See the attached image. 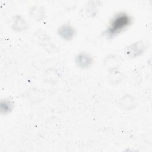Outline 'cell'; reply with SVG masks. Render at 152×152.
<instances>
[{
	"label": "cell",
	"instance_id": "cell-1",
	"mask_svg": "<svg viewBox=\"0 0 152 152\" xmlns=\"http://www.w3.org/2000/svg\"><path fill=\"white\" fill-rule=\"evenodd\" d=\"M133 21L132 16L128 12L118 11L111 17L102 34L106 38L113 39L128 29Z\"/></svg>",
	"mask_w": 152,
	"mask_h": 152
},
{
	"label": "cell",
	"instance_id": "cell-2",
	"mask_svg": "<svg viewBox=\"0 0 152 152\" xmlns=\"http://www.w3.org/2000/svg\"><path fill=\"white\" fill-rule=\"evenodd\" d=\"M148 49V44L143 40L134 41L128 45L124 49V54L129 59H135L142 56Z\"/></svg>",
	"mask_w": 152,
	"mask_h": 152
},
{
	"label": "cell",
	"instance_id": "cell-3",
	"mask_svg": "<svg viewBox=\"0 0 152 152\" xmlns=\"http://www.w3.org/2000/svg\"><path fill=\"white\" fill-rule=\"evenodd\" d=\"M56 34L62 40L71 42L75 37L77 30L71 23H64L57 28Z\"/></svg>",
	"mask_w": 152,
	"mask_h": 152
},
{
	"label": "cell",
	"instance_id": "cell-4",
	"mask_svg": "<svg viewBox=\"0 0 152 152\" xmlns=\"http://www.w3.org/2000/svg\"><path fill=\"white\" fill-rule=\"evenodd\" d=\"M74 61L75 65L80 69H89L93 64L94 59L92 55L86 51H80L76 53Z\"/></svg>",
	"mask_w": 152,
	"mask_h": 152
},
{
	"label": "cell",
	"instance_id": "cell-5",
	"mask_svg": "<svg viewBox=\"0 0 152 152\" xmlns=\"http://www.w3.org/2000/svg\"><path fill=\"white\" fill-rule=\"evenodd\" d=\"M29 25L25 18L20 14L14 15L11 18V28L14 32L22 33L28 28Z\"/></svg>",
	"mask_w": 152,
	"mask_h": 152
},
{
	"label": "cell",
	"instance_id": "cell-6",
	"mask_svg": "<svg viewBox=\"0 0 152 152\" xmlns=\"http://www.w3.org/2000/svg\"><path fill=\"white\" fill-rule=\"evenodd\" d=\"M35 36L37 39L40 45L47 52H52L55 51L56 46L53 44L50 37L48 34H46V33H45L43 31L40 30L36 33Z\"/></svg>",
	"mask_w": 152,
	"mask_h": 152
},
{
	"label": "cell",
	"instance_id": "cell-7",
	"mask_svg": "<svg viewBox=\"0 0 152 152\" xmlns=\"http://www.w3.org/2000/svg\"><path fill=\"white\" fill-rule=\"evenodd\" d=\"M28 15L31 20L36 22L42 21L45 20L46 17L45 9L42 5H33L29 8Z\"/></svg>",
	"mask_w": 152,
	"mask_h": 152
},
{
	"label": "cell",
	"instance_id": "cell-8",
	"mask_svg": "<svg viewBox=\"0 0 152 152\" xmlns=\"http://www.w3.org/2000/svg\"><path fill=\"white\" fill-rule=\"evenodd\" d=\"M101 5L102 2L99 1H88L86 4L84 10H83V14H85L89 18H93L97 15L99 11V8Z\"/></svg>",
	"mask_w": 152,
	"mask_h": 152
},
{
	"label": "cell",
	"instance_id": "cell-9",
	"mask_svg": "<svg viewBox=\"0 0 152 152\" xmlns=\"http://www.w3.org/2000/svg\"><path fill=\"white\" fill-rule=\"evenodd\" d=\"M120 107L125 110H131L135 109L136 106L135 101L134 97L129 94H126L122 96L118 101Z\"/></svg>",
	"mask_w": 152,
	"mask_h": 152
},
{
	"label": "cell",
	"instance_id": "cell-10",
	"mask_svg": "<svg viewBox=\"0 0 152 152\" xmlns=\"http://www.w3.org/2000/svg\"><path fill=\"white\" fill-rule=\"evenodd\" d=\"M104 66L107 68L108 72L112 70L117 69L121 64V58L119 56L112 54L107 56L104 62Z\"/></svg>",
	"mask_w": 152,
	"mask_h": 152
},
{
	"label": "cell",
	"instance_id": "cell-11",
	"mask_svg": "<svg viewBox=\"0 0 152 152\" xmlns=\"http://www.w3.org/2000/svg\"><path fill=\"white\" fill-rule=\"evenodd\" d=\"M14 108V103L10 98L2 99L0 102V112L2 115L10 114Z\"/></svg>",
	"mask_w": 152,
	"mask_h": 152
},
{
	"label": "cell",
	"instance_id": "cell-12",
	"mask_svg": "<svg viewBox=\"0 0 152 152\" xmlns=\"http://www.w3.org/2000/svg\"><path fill=\"white\" fill-rule=\"evenodd\" d=\"M124 74L118 71V69L109 71V78L112 84L116 85L119 84L124 79Z\"/></svg>",
	"mask_w": 152,
	"mask_h": 152
}]
</instances>
